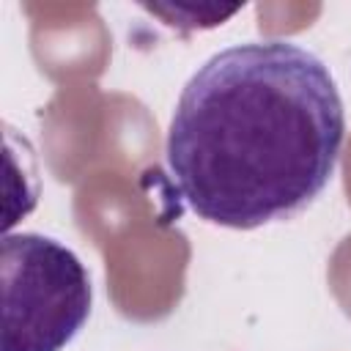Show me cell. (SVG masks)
Segmentation results:
<instances>
[{
	"label": "cell",
	"instance_id": "6da1fadb",
	"mask_svg": "<svg viewBox=\"0 0 351 351\" xmlns=\"http://www.w3.org/2000/svg\"><path fill=\"white\" fill-rule=\"evenodd\" d=\"M346 115L326 63L293 41L211 55L184 85L167 170L206 222L250 230L307 208L329 184Z\"/></svg>",
	"mask_w": 351,
	"mask_h": 351
},
{
	"label": "cell",
	"instance_id": "7a4b0ae2",
	"mask_svg": "<svg viewBox=\"0 0 351 351\" xmlns=\"http://www.w3.org/2000/svg\"><path fill=\"white\" fill-rule=\"evenodd\" d=\"M0 351H60L90 315V277L80 258L41 233L0 244Z\"/></svg>",
	"mask_w": 351,
	"mask_h": 351
}]
</instances>
